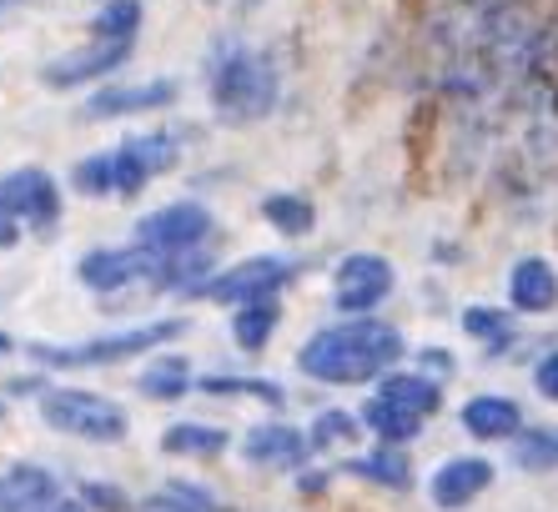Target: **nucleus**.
Returning <instances> with one entry per match:
<instances>
[{
	"mask_svg": "<svg viewBox=\"0 0 558 512\" xmlns=\"http://www.w3.org/2000/svg\"><path fill=\"white\" fill-rule=\"evenodd\" d=\"M408 357V337L392 321L348 317L338 327H317L298 352V371L323 387H363L377 382L383 371H392Z\"/></svg>",
	"mask_w": 558,
	"mask_h": 512,
	"instance_id": "1",
	"label": "nucleus"
},
{
	"mask_svg": "<svg viewBox=\"0 0 558 512\" xmlns=\"http://www.w3.org/2000/svg\"><path fill=\"white\" fill-rule=\"evenodd\" d=\"M207 96H211V111H217L227 126H252V121H267V115L277 111L282 76H277L272 56L227 40V46L211 51Z\"/></svg>",
	"mask_w": 558,
	"mask_h": 512,
	"instance_id": "2",
	"label": "nucleus"
},
{
	"mask_svg": "<svg viewBox=\"0 0 558 512\" xmlns=\"http://www.w3.org/2000/svg\"><path fill=\"white\" fill-rule=\"evenodd\" d=\"M186 332V317H161V321H142V327H126V332H106L92 337V342H76V346H56V342H31L26 357L36 367H111V362H126V357H146V352H161L167 342Z\"/></svg>",
	"mask_w": 558,
	"mask_h": 512,
	"instance_id": "3",
	"label": "nucleus"
},
{
	"mask_svg": "<svg viewBox=\"0 0 558 512\" xmlns=\"http://www.w3.org/2000/svg\"><path fill=\"white\" fill-rule=\"evenodd\" d=\"M40 417H46V427L81 437V442H121L131 432L126 407L101 398V392H86V387H46L40 392Z\"/></svg>",
	"mask_w": 558,
	"mask_h": 512,
	"instance_id": "4",
	"label": "nucleus"
},
{
	"mask_svg": "<svg viewBox=\"0 0 558 512\" xmlns=\"http://www.w3.org/2000/svg\"><path fill=\"white\" fill-rule=\"evenodd\" d=\"M211 231H217V217L202 202H167V206H156V211H146L131 236H136V246H146L156 256H182V252L207 246Z\"/></svg>",
	"mask_w": 558,
	"mask_h": 512,
	"instance_id": "5",
	"label": "nucleus"
},
{
	"mask_svg": "<svg viewBox=\"0 0 558 512\" xmlns=\"http://www.w3.org/2000/svg\"><path fill=\"white\" fill-rule=\"evenodd\" d=\"M131 51H136V40L92 36L86 46L61 51V56H51V61L40 65V86L46 90H76V86H92V81H106L131 61Z\"/></svg>",
	"mask_w": 558,
	"mask_h": 512,
	"instance_id": "6",
	"label": "nucleus"
},
{
	"mask_svg": "<svg viewBox=\"0 0 558 512\" xmlns=\"http://www.w3.org/2000/svg\"><path fill=\"white\" fill-rule=\"evenodd\" d=\"M292 261L287 256H247V261H232L207 277L202 296L207 302H221V307H242V302H257V296H277L287 282H292Z\"/></svg>",
	"mask_w": 558,
	"mask_h": 512,
	"instance_id": "7",
	"label": "nucleus"
},
{
	"mask_svg": "<svg viewBox=\"0 0 558 512\" xmlns=\"http://www.w3.org/2000/svg\"><path fill=\"white\" fill-rule=\"evenodd\" d=\"M392 296V261L383 252H352L332 271V307L348 317H367Z\"/></svg>",
	"mask_w": 558,
	"mask_h": 512,
	"instance_id": "8",
	"label": "nucleus"
},
{
	"mask_svg": "<svg viewBox=\"0 0 558 512\" xmlns=\"http://www.w3.org/2000/svg\"><path fill=\"white\" fill-rule=\"evenodd\" d=\"M0 211L36 231H51L61 221V186H56L51 171L40 167L0 171Z\"/></svg>",
	"mask_w": 558,
	"mask_h": 512,
	"instance_id": "9",
	"label": "nucleus"
},
{
	"mask_svg": "<svg viewBox=\"0 0 558 512\" xmlns=\"http://www.w3.org/2000/svg\"><path fill=\"white\" fill-rule=\"evenodd\" d=\"M182 96V86L171 76H156V81H111V86L92 90L81 115L86 121H117V115H146V111H167L171 101Z\"/></svg>",
	"mask_w": 558,
	"mask_h": 512,
	"instance_id": "10",
	"label": "nucleus"
},
{
	"mask_svg": "<svg viewBox=\"0 0 558 512\" xmlns=\"http://www.w3.org/2000/svg\"><path fill=\"white\" fill-rule=\"evenodd\" d=\"M161 271V256L146 252V246H96L76 261V277L81 287H92V292H121V287L142 282V277H156Z\"/></svg>",
	"mask_w": 558,
	"mask_h": 512,
	"instance_id": "11",
	"label": "nucleus"
},
{
	"mask_svg": "<svg viewBox=\"0 0 558 512\" xmlns=\"http://www.w3.org/2000/svg\"><path fill=\"white\" fill-rule=\"evenodd\" d=\"M488 487H494V462L488 458H448L433 467L428 498L438 512H458L468 502H478Z\"/></svg>",
	"mask_w": 558,
	"mask_h": 512,
	"instance_id": "12",
	"label": "nucleus"
},
{
	"mask_svg": "<svg viewBox=\"0 0 558 512\" xmlns=\"http://www.w3.org/2000/svg\"><path fill=\"white\" fill-rule=\"evenodd\" d=\"M508 307L519 317H548L558 307V271L548 256H519L508 267Z\"/></svg>",
	"mask_w": 558,
	"mask_h": 512,
	"instance_id": "13",
	"label": "nucleus"
},
{
	"mask_svg": "<svg viewBox=\"0 0 558 512\" xmlns=\"http://www.w3.org/2000/svg\"><path fill=\"white\" fill-rule=\"evenodd\" d=\"M458 423L478 442H513L523 432V407L513 398H504V392H478V398L463 402Z\"/></svg>",
	"mask_w": 558,
	"mask_h": 512,
	"instance_id": "14",
	"label": "nucleus"
},
{
	"mask_svg": "<svg viewBox=\"0 0 558 512\" xmlns=\"http://www.w3.org/2000/svg\"><path fill=\"white\" fill-rule=\"evenodd\" d=\"M312 452L307 432L302 427H287V423H262L242 437V458L252 467H302Z\"/></svg>",
	"mask_w": 558,
	"mask_h": 512,
	"instance_id": "15",
	"label": "nucleus"
},
{
	"mask_svg": "<svg viewBox=\"0 0 558 512\" xmlns=\"http://www.w3.org/2000/svg\"><path fill=\"white\" fill-rule=\"evenodd\" d=\"M51 498H61V483L36 462H21L11 473H0V512H36Z\"/></svg>",
	"mask_w": 558,
	"mask_h": 512,
	"instance_id": "16",
	"label": "nucleus"
},
{
	"mask_svg": "<svg viewBox=\"0 0 558 512\" xmlns=\"http://www.w3.org/2000/svg\"><path fill=\"white\" fill-rule=\"evenodd\" d=\"M357 417H363V427L377 437V442H392V448H408V442L423 432V423H428V417H417L413 407L392 402L388 392H377V387H373V398L363 402V412H357Z\"/></svg>",
	"mask_w": 558,
	"mask_h": 512,
	"instance_id": "17",
	"label": "nucleus"
},
{
	"mask_svg": "<svg viewBox=\"0 0 558 512\" xmlns=\"http://www.w3.org/2000/svg\"><path fill=\"white\" fill-rule=\"evenodd\" d=\"M192 387H196V377L186 367V357H177V352H156L142 367V377H136V392L151 402H182Z\"/></svg>",
	"mask_w": 558,
	"mask_h": 512,
	"instance_id": "18",
	"label": "nucleus"
},
{
	"mask_svg": "<svg viewBox=\"0 0 558 512\" xmlns=\"http://www.w3.org/2000/svg\"><path fill=\"white\" fill-rule=\"evenodd\" d=\"M227 448H232V432H227V427H211V423H171L167 432H161V452H167V458L211 462Z\"/></svg>",
	"mask_w": 558,
	"mask_h": 512,
	"instance_id": "19",
	"label": "nucleus"
},
{
	"mask_svg": "<svg viewBox=\"0 0 558 512\" xmlns=\"http://www.w3.org/2000/svg\"><path fill=\"white\" fill-rule=\"evenodd\" d=\"M377 392H388L392 402H403V407H413L417 417H438L442 412V382L438 377H428V371H383L377 377Z\"/></svg>",
	"mask_w": 558,
	"mask_h": 512,
	"instance_id": "20",
	"label": "nucleus"
},
{
	"mask_svg": "<svg viewBox=\"0 0 558 512\" xmlns=\"http://www.w3.org/2000/svg\"><path fill=\"white\" fill-rule=\"evenodd\" d=\"M352 477H363V483H377L388 487V492H408L413 487V462H408L403 448H392V442H377L373 452H363V458L348 462Z\"/></svg>",
	"mask_w": 558,
	"mask_h": 512,
	"instance_id": "21",
	"label": "nucleus"
},
{
	"mask_svg": "<svg viewBox=\"0 0 558 512\" xmlns=\"http://www.w3.org/2000/svg\"><path fill=\"white\" fill-rule=\"evenodd\" d=\"M262 221L272 231H282V236H312L317 206H312V196H302V192H267L262 196Z\"/></svg>",
	"mask_w": 558,
	"mask_h": 512,
	"instance_id": "22",
	"label": "nucleus"
},
{
	"mask_svg": "<svg viewBox=\"0 0 558 512\" xmlns=\"http://www.w3.org/2000/svg\"><path fill=\"white\" fill-rule=\"evenodd\" d=\"M277 321H282V307H277V296H257V302H242L232 317V342L242 352H262V346L272 342Z\"/></svg>",
	"mask_w": 558,
	"mask_h": 512,
	"instance_id": "23",
	"label": "nucleus"
},
{
	"mask_svg": "<svg viewBox=\"0 0 558 512\" xmlns=\"http://www.w3.org/2000/svg\"><path fill=\"white\" fill-rule=\"evenodd\" d=\"M463 332L473 337V342H483V352H504L508 342H513V332H519V312L513 307H468L463 312Z\"/></svg>",
	"mask_w": 558,
	"mask_h": 512,
	"instance_id": "24",
	"label": "nucleus"
},
{
	"mask_svg": "<svg viewBox=\"0 0 558 512\" xmlns=\"http://www.w3.org/2000/svg\"><path fill=\"white\" fill-rule=\"evenodd\" d=\"M196 392H207V398H257V402H267V407H282L287 402L282 382H272V377H227V371L196 377Z\"/></svg>",
	"mask_w": 558,
	"mask_h": 512,
	"instance_id": "25",
	"label": "nucleus"
},
{
	"mask_svg": "<svg viewBox=\"0 0 558 512\" xmlns=\"http://www.w3.org/2000/svg\"><path fill=\"white\" fill-rule=\"evenodd\" d=\"M513 467L523 473H558V427H533L513 437Z\"/></svg>",
	"mask_w": 558,
	"mask_h": 512,
	"instance_id": "26",
	"label": "nucleus"
},
{
	"mask_svg": "<svg viewBox=\"0 0 558 512\" xmlns=\"http://www.w3.org/2000/svg\"><path fill=\"white\" fill-rule=\"evenodd\" d=\"M142 21H146L142 0H101V11H96V21H92V36L136 40V36H142Z\"/></svg>",
	"mask_w": 558,
	"mask_h": 512,
	"instance_id": "27",
	"label": "nucleus"
},
{
	"mask_svg": "<svg viewBox=\"0 0 558 512\" xmlns=\"http://www.w3.org/2000/svg\"><path fill=\"white\" fill-rule=\"evenodd\" d=\"M111 156H117V196H142L156 181V167L146 161V151H142L136 136H126L121 146H111Z\"/></svg>",
	"mask_w": 558,
	"mask_h": 512,
	"instance_id": "28",
	"label": "nucleus"
},
{
	"mask_svg": "<svg viewBox=\"0 0 558 512\" xmlns=\"http://www.w3.org/2000/svg\"><path fill=\"white\" fill-rule=\"evenodd\" d=\"M357 437H363V417H357V412H342V407L317 412L312 427H307L312 448H348V442H357Z\"/></svg>",
	"mask_w": 558,
	"mask_h": 512,
	"instance_id": "29",
	"label": "nucleus"
},
{
	"mask_svg": "<svg viewBox=\"0 0 558 512\" xmlns=\"http://www.w3.org/2000/svg\"><path fill=\"white\" fill-rule=\"evenodd\" d=\"M71 186L81 196H117V156L111 151L81 156L76 167H71Z\"/></svg>",
	"mask_w": 558,
	"mask_h": 512,
	"instance_id": "30",
	"label": "nucleus"
},
{
	"mask_svg": "<svg viewBox=\"0 0 558 512\" xmlns=\"http://www.w3.org/2000/svg\"><path fill=\"white\" fill-rule=\"evenodd\" d=\"M76 498L86 502L92 512H131V498L121 492V487H111V483H81Z\"/></svg>",
	"mask_w": 558,
	"mask_h": 512,
	"instance_id": "31",
	"label": "nucleus"
},
{
	"mask_svg": "<svg viewBox=\"0 0 558 512\" xmlns=\"http://www.w3.org/2000/svg\"><path fill=\"white\" fill-rule=\"evenodd\" d=\"M533 392L544 402H558V352L538 357V367H533Z\"/></svg>",
	"mask_w": 558,
	"mask_h": 512,
	"instance_id": "32",
	"label": "nucleus"
},
{
	"mask_svg": "<svg viewBox=\"0 0 558 512\" xmlns=\"http://www.w3.org/2000/svg\"><path fill=\"white\" fill-rule=\"evenodd\" d=\"M417 371H428V377H453L458 362L448 346H423V352H417Z\"/></svg>",
	"mask_w": 558,
	"mask_h": 512,
	"instance_id": "33",
	"label": "nucleus"
},
{
	"mask_svg": "<svg viewBox=\"0 0 558 512\" xmlns=\"http://www.w3.org/2000/svg\"><path fill=\"white\" fill-rule=\"evenodd\" d=\"M142 512H207V508H196V502H186L182 492H171V487H167V492L146 498V502H142Z\"/></svg>",
	"mask_w": 558,
	"mask_h": 512,
	"instance_id": "34",
	"label": "nucleus"
},
{
	"mask_svg": "<svg viewBox=\"0 0 558 512\" xmlns=\"http://www.w3.org/2000/svg\"><path fill=\"white\" fill-rule=\"evenodd\" d=\"M21 227H26V221H15V217H5V211H0V252H11V246L21 242Z\"/></svg>",
	"mask_w": 558,
	"mask_h": 512,
	"instance_id": "35",
	"label": "nucleus"
},
{
	"mask_svg": "<svg viewBox=\"0 0 558 512\" xmlns=\"http://www.w3.org/2000/svg\"><path fill=\"white\" fill-rule=\"evenodd\" d=\"M0 392H46V382H40V377H15V382H5Z\"/></svg>",
	"mask_w": 558,
	"mask_h": 512,
	"instance_id": "36",
	"label": "nucleus"
},
{
	"mask_svg": "<svg viewBox=\"0 0 558 512\" xmlns=\"http://www.w3.org/2000/svg\"><path fill=\"white\" fill-rule=\"evenodd\" d=\"M323 487H327V473H302L298 492H307V498H312V492H323Z\"/></svg>",
	"mask_w": 558,
	"mask_h": 512,
	"instance_id": "37",
	"label": "nucleus"
},
{
	"mask_svg": "<svg viewBox=\"0 0 558 512\" xmlns=\"http://www.w3.org/2000/svg\"><path fill=\"white\" fill-rule=\"evenodd\" d=\"M5 352H15V342H11L5 332H0V357H5Z\"/></svg>",
	"mask_w": 558,
	"mask_h": 512,
	"instance_id": "38",
	"label": "nucleus"
},
{
	"mask_svg": "<svg viewBox=\"0 0 558 512\" xmlns=\"http://www.w3.org/2000/svg\"><path fill=\"white\" fill-rule=\"evenodd\" d=\"M0 5H11V0H0Z\"/></svg>",
	"mask_w": 558,
	"mask_h": 512,
	"instance_id": "39",
	"label": "nucleus"
},
{
	"mask_svg": "<svg viewBox=\"0 0 558 512\" xmlns=\"http://www.w3.org/2000/svg\"><path fill=\"white\" fill-rule=\"evenodd\" d=\"M0 417H5V407H0Z\"/></svg>",
	"mask_w": 558,
	"mask_h": 512,
	"instance_id": "40",
	"label": "nucleus"
}]
</instances>
